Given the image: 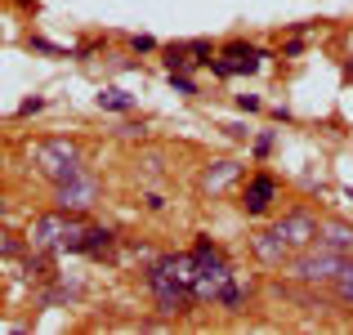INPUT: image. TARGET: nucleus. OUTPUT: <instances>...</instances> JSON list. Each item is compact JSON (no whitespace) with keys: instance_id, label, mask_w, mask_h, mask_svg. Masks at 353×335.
Wrapping results in <instances>:
<instances>
[{"instance_id":"1","label":"nucleus","mask_w":353,"mask_h":335,"mask_svg":"<svg viewBox=\"0 0 353 335\" xmlns=\"http://www.w3.org/2000/svg\"><path fill=\"white\" fill-rule=\"evenodd\" d=\"M192 255H197V282H192L197 304L210 300V304H224V309H237L241 304V286L233 282V268H228L224 250H219L210 237H197Z\"/></svg>"},{"instance_id":"2","label":"nucleus","mask_w":353,"mask_h":335,"mask_svg":"<svg viewBox=\"0 0 353 335\" xmlns=\"http://www.w3.org/2000/svg\"><path fill=\"white\" fill-rule=\"evenodd\" d=\"M27 156H32V170L50 183H63L81 170V143L77 139H41V143L27 148Z\"/></svg>"},{"instance_id":"3","label":"nucleus","mask_w":353,"mask_h":335,"mask_svg":"<svg viewBox=\"0 0 353 335\" xmlns=\"http://www.w3.org/2000/svg\"><path fill=\"white\" fill-rule=\"evenodd\" d=\"M143 286L152 291L157 309H161L165 318H183V313H192V304H197V295H192L188 286L179 282V277H170V273L161 268V259L143 268Z\"/></svg>"},{"instance_id":"4","label":"nucleus","mask_w":353,"mask_h":335,"mask_svg":"<svg viewBox=\"0 0 353 335\" xmlns=\"http://www.w3.org/2000/svg\"><path fill=\"white\" fill-rule=\"evenodd\" d=\"M77 219H81V215H72V210H50V215H36L32 228H27V246L54 255V250L68 241V232L77 228Z\"/></svg>"},{"instance_id":"5","label":"nucleus","mask_w":353,"mask_h":335,"mask_svg":"<svg viewBox=\"0 0 353 335\" xmlns=\"http://www.w3.org/2000/svg\"><path fill=\"white\" fill-rule=\"evenodd\" d=\"M54 201H59V210H72V215H85V210L99 201V179H94L90 170H77L72 179L54 183Z\"/></svg>"},{"instance_id":"6","label":"nucleus","mask_w":353,"mask_h":335,"mask_svg":"<svg viewBox=\"0 0 353 335\" xmlns=\"http://www.w3.org/2000/svg\"><path fill=\"white\" fill-rule=\"evenodd\" d=\"M340 264H345V255L318 246V250H304V255L295 259V264H291V277H300V282H309V286H318V282L331 286V277L340 273Z\"/></svg>"},{"instance_id":"7","label":"nucleus","mask_w":353,"mask_h":335,"mask_svg":"<svg viewBox=\"0 0 353 335\" xmlns=\"http://www.w3.org/2000/svg\"><path fill=\"white\" fill-rule=\"evenodd\" d=\"M273 228L286 237V246H291V250H309L313 241H318V228H322V223L313 219L309 210H291V215H282Z\"/></svg>"},{"instance_id":"8","label":"nucleus","mask_w":353,"mask_h":335,"mask_svg":"<svg viewBox=\"0 0 353 335\" xmlns=\"http://www.w3.org/2000/svg\"><path fill=\"white\" fill-rule=\"evenodd\" d=\"M259 59H264V50L233 41V45H224V54H219V59H210V68H215L219 77H237V72H255Z\"/></svg>"},{"instance_id":"9","label":"nucleus","mask_w":353,"mask_h":335,"mask_svg":"<svg viewBox=\"0 0 353 335\" xmlns=\"http://www.w3.org/2000/svg\"><path fill=\"white\" fill-rule=\"evenodd\" d=\"M210 59H215L210 41H183V45H165V68H170V72H188V68H197V63H210Z\"/></svg>"},{"instance_id":"10","label":"nucleus","mask_w":353,"mask_h":335,"mask_svg":"<svg viewBox=\"0 0 353 335\" xmlns=\"http://www.w3.org/2000/svg\"><path fill=\"white\" fill-rule=\"evenodd\" d=\"M250 250H255L259 264H273V268H282L286 259H291V246H286V237H282L277 228L255 232V237H250Z\"/></svg>"},{"instance_id":"11","label":"nucleus","mask_w":353,"mask_h":335,"mask_svg":"<svg viewBox=\"0 0 353 335\" xmlns=\"http://www.w3.org/2000/svg\"><path fill=\"white\" fill-rule=\"evenodd\" d=\"M237 179H241L237 161H215V165H206V170L197 174V188L206 192V197H219V192H224L228 183H237Z\"/></svg>"},{"instance_id":"12","label":"nucleus","mask_w":353,"mask_h":335,"mask_svg":"<svg viewBox=\"0 0 353 335\" xmlns=\"http://www.w3.org/2000/svg\"><path fill=\"white\" fill-rule=\"evenodd\" d=\"M277 197V179L273 174H255V179L246 183V197H241V210L246 215H264L268 210V201Z\"/></svg>"},{"instance_id":"13","label":"nucleus","mask_w":353,"mask_h":335,"mask_svg":"<svg viewBox=\"0 0 353 335\" xmlns=\"http://www.w3.org/2000/svg\"><path fill=\"white\" fill-rule=\"evenodd\" d=\"M318 246H327V250H336V255H353V223L345 219H327L318 228Z\"/></svg>"},{"instance_id":"14","label":"nucleus","mask_w":353,"mask_h":335,"mask_svg":"<svg viewBox=\"0 0 353 335\" xmlns=\"http://www.w3.org/2000/svg\"><path fill=\"white\" fill-rule=\"evenodd\" d=\"M161 268L170 277H179V282L192 291V282H197V255H192V250L188 255H161Z\"/></svg>"},{"instance_id":"15","label":"nucleus","mask_w":353,"mask_h":335,"mask_svg":"<svg viewBox=\"0 0 353 335\" xmlns=\"http://www.w3.org/2000/svg\"><path fill=\"white\" fill-rule=\"evenodd\" d=\"M331 291H336V300L353 304V259H345V264H340V273L331 277Z\"/></svg>"},{"instance_id":"16","label":"nucleus","mask_w":353,"mask_h":335,"mask_svg":"<svg viewBox=\"0 0 353 335\" xmlns=\"http://www.w3.org/2000/svg\"><path fill=\"white\" fill-rule=\"evenodd\" d=\"M99 108H103V112H130V108H134V99H130L125 94V90H103V94H99Z\"/></svg>"},{"instance_id":"17","label":"nucleus","mask_w":353,"mask_h":335,"mask_svg":"<svg viewBox=\"0 0 353 335\" xmlns=\"http://www.w3.org/2000/svg\"><path fill=\"white\" fill-rule=\"evenodd\" d=\"M27 237H14V232H0V259H23L27 255Z\"/></svg>"},{"instance_id":"18","label":"nucleus","mask_w":353,"mask_h":335,"mask_svg":"<svg viewBox=\"0 0 353 335\" xmlns=\"http://www.w3.org/2000/svg\"><path fill=\"white\" fill-rule=\"evenodd\" d=\"M170 85L179 90V94H197V85H192V77H188V72H170Z\"/></svg>"},{"instance_id":"19","label":"nucleus","mask_w":353,"mask_h":335,"mask_svg":"<svg viewBox=\"0 0 353 335\" xmlns=\"http://www.w3.org/2000/svg\"><path fill=\"white\" fill-rule=\"evenodd\" d=\"M45 108V99H23V103H18V116H32V112H41Z\"/></svg>"},{"instance_id":"20","label":"nucleus","mask_w":353,"mask_h":335,"mask_svg":"<svg viewBox=\"0 0 353 335\" xmlns=\"http://www.w3.org/2000/svg\"><path fill=\"white\" fill-rule=\"evenodd\" d=\"M237 108H241V112H259V99H255V94H241Z\"/></svg>"},{"instance_id":"21","label":"nucleus","mask_w":353,"mask_h":335,"mask_svg":"<svg viewBox=\"0 0 353 335\" xmlns=\"http://www.w3.org/2000/svg\"><path fill=\"white\" fill-rule=\"evenodd\" d=\"M268 148H273V134H259V139H255V152H259V156H264V152H268Z\"/></svg>"},{"instance_id":"22","label":"nucleus","mask_w":353,"mask_h":335,"mask_svg":"<svg viewBox=\"0 0 353 335\" xmlns=\"http://www.w3.org/2000/svg\"><path fill=\"white\" fill-rule=\"evenodd\" d=\"M349 81H353V63H349Z\"/></svg>"}]
</instances>
